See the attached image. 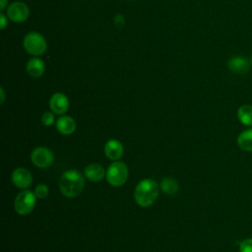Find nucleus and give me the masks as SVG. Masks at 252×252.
I'll return each mask as SVG.
<instances>
[{
	"mask_svg": "<svg viewBox=\"0 0 252 252\" xmlns=\"http://www.w3.org/2000/svg\"><path fill=\"white\" fill-rule=\"evenodd\" d=\"M239 252H252V237L245 238L240 242Z\"/></svg>",
	"mask_w": 252,
	"mask_h": 252,
	"instance_id": "obj_20",
	"label": "nucleus"
},
{
	"mask_svg": "<svg viewBox=\"0 0 252 252\" xmlns=\"http://www.w3.org/2000/svg\"><path fill=\"white\" fill-rule=\"evenodd\" d=\"M55 126L57 131L62 135H71L75 132L77 128L76 121L71 116L67 115L59 117L55 122Z\"/></svg>",
	"mask_w": 252,
	"mask_h": 252,
	"instance_id": "obj_13",
	"label": "nucleus"
},
{
	"mask_svg": "<svg viewBox=\"0 0 252 252\" xmlns=\"http://www.w3.org/2000/svg\"><path fill=\"white\" fill-rule=\"evenodd\" d=\"M250 66H251L250 61H248V59L242 56H233L227 62L228 69L232 73L238 74V75L246 74L247 72H249Z\"/></svg>",
	"mask_w": 252,
	"mask_h": 252,
	"instance_id": "obj_11",
	"label": "nucleus"
},
{
	"mask_svg": "<svg viewBox=\"0 0 252 252\" xmlns=\"http://www.w3.org/2000/svg\"><path fill=\"white\" fill-rule=\"evenodd\" d=\"M69 98L62 93H55L49 99V106L54 114L63 115L69 109Z\"/></svg>",
	"mask_w": 252,
	"mask_h": 252,
	"instance_id": "obj_9",
	"label": "nucleus"
},
{
	"mask_svg": "<svg viewBox=\"0 0 252 252\" xmlns=\"http://www.w3.org/2000/svg\"><path fill=\"white\" fill-rule=\"evenodd\" d=\"M103 151L107 158L115 161V160H119L123 156L124 148L120 141L115 139H110L105 143Z\"/></svg>",
	"mask_w": 252,
	"mask_h": 252,
	"instance_id": "obj_10",
	"label": "nucleus"
},
{
	"mask_svg": "<svg viewBox=\"0 0 252 252\" xmlns=\"http://www.w3.org/2000/svg\"><path fill=\"white\" fill-rule=\"evenodd\" d=\"M26 51L33 56H39L46 50L45 38L36 32H31L24 37L23 41Z\"/></svg>",
	"mask_w": 252,
	"mask_h": 252,
	"instance_id": "obj_5",
	"label": "nucleus"
},
{
	"mask_svg": "<svg viewBox=\"0 0 252 252\" xmlns=\"http://www.w3.org/2000/svg\"><path fill=\"white\" fill-rule=\"evenodd\" d=\"M8 18L15 23H23L30 16V9L24 2H14L8 6Z\"/></svg>",
	"mask_w": 252,
	"mask_h": 252,
	"instance_id": "obj_7",
	"label": "nucleus"
},
{
	"mask_svg": "<svg viewBox=\"0 0 252 252\" xmlns=\"http://www.w3.org/2000/svg\"><path fill=\"white\" fill-rule=\"evenodd\" d=\"M85 175L76 169H69L63 172L59 180V189L67 198L79 196L85 186Z\"/></svg>",
	"mask_w": 252,
	"mask_h": 252,
	"instance_id": "obj_1",
	"label": "nucleus"
},
{
	"mask_svg": "<svg viewBox=\"0 0 252 252\" xmlns=\"http://www.w3.org/2000/svg\"><path fill=\"white\" fill-rule=\"evenodd\" d=\"M41 122L44 126H51L55 122L54 113L51 111H46L41 115Z\"/></svg>",
	"mask_w": 252,
	"mask_h": 252,
	"instance_id": "obj_19",
	"label": "nucleus"
},
{
	"mask_svg": "<svg viewBox=\"0 0 252 252\" xmlns=\"http://www.w3.org/2000/svg\"><path fill=\"white\" fill-rule=\"evenodd\" d=\"M1 96H2V98H1V103H3L4 102V99H5V95H4V90L1 88Z\"/></svg>",
	"mask_w": 252,
	"mask_h": 252,
	"instance_id": "obj_23",
	"label": "nucleus"
},
{
	"mask_svg": "<svg viewBox=\"0 0 252 252\" xmlns=\"http://www.w3.org/2000/svg\"><path fill=\"white\" fill-rule=\"evenodd\" d=\"M34 194L36 196V198L38 199H44L48 196V192H49V189L47 187L46 184L44 183H40V184H37L34 188Z\"/></svg>",
	"mask_w": 252,
	"mask_h": 252,
	"instance_id": "obj_18",
	"label": "nucleus"
},
{
	"mask_svg": "<svg viewBox=\"0 0 252 252\" xmlns=\"http://www.w3.org/2000/svg\"><path fill=\"white\" fill-rule=\"evenodd\" d=\"M27 72L32 78H39L45 70V65L43 61L37 57L32 58L27 63Z\"/></svg>",
	"mask_w": 252,
	"mask_h": 252,
	"instance_id": "obj_14",
	"label": "nucleus"
},
{
	"mask_svg": "<svg viewBox=\"0 0 252 252\" xmlns=\"http://www.w3.org/2000/svg\"><path fill=\"white\" fill-rule=\"evenodd\" d=\"M11 179L13 184L20 189H27L32 183V175L31 171L25 167H18L14 169Z\"/></svg>",
	"mask_w": 252,
	"mask_h": 252,
	"instance_id": "obj_8",
	"label": "nucleus"
},
{
	"mask_svg": "<svg viewBox=\"0 0 252 252\" xmlns=\"http://www.w3.org/2000/svg\"><path fill=\"white\" fill-rule=\"evenodd\" d=\"M250 63H251V66H252V55H251V58H250Z\"/></svg>",
	"mask_w": 252,
	"mask_h": 252,
	"instance_id": "obj_25",
	"label": "nucleus"
},
{
	"mask_svg": "<svg viewBox=\"0 0 252 252\" xmlns=\"http://www.w3.org/2000/svg\"><path fill=\"white\" fill-rule=\"evenodd\" d=\"M31 160L38 168H47L53 163L54 155L46 147H36L31 153Z\"/></svg>",
	"mask_w": 252,
	"mask_h": 252,
	"instance_id": "obj_6",
	"label": "nucleus"
},
{
	"mask_svg": "<svg viewBox=\"0 0 252 252\" xmlns=\"http://www.w3.org/2000/svg\"><path fill=\"white\" fill-rule=\"evenodd\" d=\"M159 194V186L158 183L151 179L145 178L136 185L134 191V199L136 203L143 208L152 206L158 199Z\"/></svg>",
	"mask_w": 252,
	"mask_h": 252,
	"instance_id": "obj_2",
	"label": "nucleus"
},
{
	"mask_svg": "<svg viewBox=\"0 0 252 252\" xmlns=\"http://www.w3.org/2000/svg\"><path fill=\"white\" fill-rule=\"evenodd\" d=\"M106 170L99 163H90L84 169L85 177L92 182H98L102 180L105 176Z\"/></svg>",
	"mask_w": 252,
	"mask_h": 252,
	"instance_id": "obj_12",
	"label": "nucleus"
},
{
	"mask_svg": "<svg viewBox=\"0 0 252 252\" xmlns=\"http://www.w3.org/2000/svg\"><path fill=\"white\" fill-rule=\"evenodd\" d=\"M0 18H1V29L4 30L5 27L7 26V21H6V18H5V16L3 14L0 15Z\"/></svg>",
	"mask_w": 252,
	"mask_h": 252,
	"instance_id": "obj_22",
	"label": "nucleus"
},
{
	"mask_svg": "<svg viewBox=\"0 0 252 252\" xmlns=\"http://www.w3.org/2000/svg\"><path fill=\"white\" fill-rule=\"evenodd\" d=\"M129 171L127 165L123 161L115 160L111 162L105 173L106 181L113 187H120L125 184L128 179Z\"/></svg>",
	"mask_w": 252,
	"mask_h": 252,
	"instance_id": "obj_3",
	"label": "nucleus"
},
{
	"mask_svg": "<svg viewBox=\"0 0 252 252\" xmlns=\"http://www.w3.org/2000/svg\"><path fill=\"white\" fill-rule=\"evenodd\" d=\"M113 22H114L115 26L118 27V28L123 27V26H124V23H125L124 18L122 17V15H116V16L114 17V19H113Z\"/></svg>",
	"mask_w": 252,
	"mask_h": 252,
	"instance_id": "obj_21",
	"label": "nucleus"
},
{
	"mask_svg": "<svg viewBox=\"0 0 252 252\" xmlns=\"http://www.w3.org/2000/svg\"><path fill=\"white\" fill-rule=\"evenodd\" d=\"M36 196L34 192L31 190L23 189L15 198L14 201V209L21 216H27L31 214L35 206Z\"/></svg>",
	"mask_w": 252,
	"mask_h": 252,
	"instance_id": "obj_4",
	"label": "nucleus"
},
{
	"mask_svg": "<svg viewBox=\"0 0 252 252\" xmlns=\"http://www.w3.org/2000/svg\"><path fill=\"white\" fill-rule=\"evenodd\" d=\"M6 6V0H2V3H1V9H4Z\"/></svg>",
	"mask_w": 252,
	"mask_h": 252,
	"instance_id": "obj_24",
	"label": "nucleus"
},
{
	"mask_svg": "<svg viewBox=\"0 0 252 252\" xmlns=\"http://www.w3.org/2000/svg\"><path fill=\"white\" fill-rule=\"evenodd\" d=\"M159 188L166 195H174L177 193L179 186L175 179L170 177H165L161 180L159 184Z\"/></svg>",
	"mask_w": 252,
	"mask_h": 252,
	"instance_id": "obj_17",
	"label": "nucleus"
},
{
	"mask_svg": "<svg viewBox=\"0 0 252 252\" xmlns=\"http://www.w3.org/2000/svg\"><path fill=\"white\" fill-rule=\"evenodd\" d=\"M237 145L245 152H252V127L242 131L237 136Z\"/></svg>",
	"mask_w": 252,
	"mask_h": 252,
	"instance_id": "obj_15",
	"label": "nucleus"
},
{
	"mask_svg": "<svg viewBox=\"0 0 252 252\" xmlns=\"http://www.w3.org/2000/svg\"><path fill=\"white\" fill-rule=\"evenodd\" d=\"M237 118L241 124L252 127V105L243 104L237 109Z\"/></svg>",
	"mask_w": 252,
	"mask_h": 252,
	"instance_id": "obj_16",
	"label": "nucleus"
}]
</instances>
